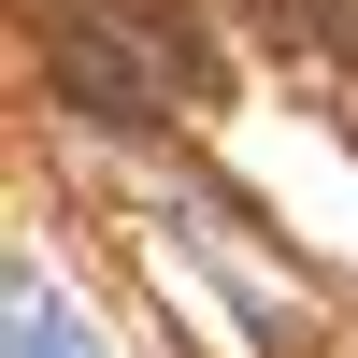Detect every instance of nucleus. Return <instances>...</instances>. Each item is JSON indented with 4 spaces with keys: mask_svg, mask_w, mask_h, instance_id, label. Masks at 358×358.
Returning a JSON list of instances; mask_svg holds the SVG:
<instances>
[{
    "mask_svg": "<svg viewBox=\"0 0 358 358\" xmlns=\"http://www.w3.org/2000/svg\"><path fill=\"white\" fill-rule=\"evenodd\" d=\"M57 101H72V115H101L115 143H158V86L115 57V29H101V15H72V29H57Z\"/></svg>",
    "mask_w": 358,
    "mask_h": 358,
    "instance_id": "obj_1",
    "label": "nucleus"
},
{
    "mask_svg": "<svg viewBox=\"0 0 358 358\" xmlns=\"http://www.w3.org/2000/svg\"><path fill=\"white\" fill-rule=\"evenodd\" d=\"M15 358H115L101 330H86V315L72 301H57V287L43 273H15Z\"/></svg>",
    "mask_w": 358,
    "mask_h": 358,
    "instance_id": "obj_2",
    "label": "nucleus"
},
{
    "mask_svg": "<svg viewBox=\"0 0 358 358\" xmlns=\"http://www.w3.org/2000/svg\"><path fill=\"white\" fill-rule=\"evenodd\" d=\"M287 15H301V43H330V57H358V15H344V0H287Z\"/></svg>",
    "mask_w": 358,
    "mask_h": 358,
    "instance_id": "obj_3",
    "label": "nucleus"
}]
</instances>
